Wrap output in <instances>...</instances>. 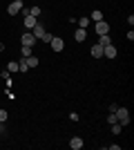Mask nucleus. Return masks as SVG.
<instances>
[{"mask_svg":"<svg viewBox=\"0 0 134 150\" xmlns=\"http://www.w3.org/2000/svg\"><path fill=\"white\" fill-rule=\"evenodd\" d=\"M0 52H5V45H2V43H0Z\"/></svg>","mask_w":134,"mask_h":150,"instance_id":"nucleus-24","label":"nucleus"},{"mask_svg":"<svg viewBox=\"0 0 134 150\" xmlns=\"http://www.w3.org/2000/svg\"><path fill=\"white\" fill-rule=\"evenodd\" d=\"M49 45H51V50H54V52H63L65 50V40H63V38H58V36L51 38Z\"/></svg>","mask_w":134,"mask_h":150,"instance_id":"nucleus-5","label":"nucleus"},{"mask_svg":"<svg viewBox=\"0 0 134 150\" xmlns=\"http://www.w3.org/2000/svg\"><path fill=\"white\" fill-rule=\"evenodd\" d=\"M7 119H9V112L5 108H0V123H7Z\"/></svg>","mask_w":134,"mask_h":150,"instance_id":"nucleus-16","label":"nucleus"},{"mask_svg":"<svg viewBox=\"0 0 134 150\" xmlns=\"http://www.w3.org/2000/svg\"><path fill=\"white\" fill-rule=\"evenodd\" d=\"M20 43L27 45V47H34V45H36V36H34L32 31H25V34H22V38H20Z\"/></svg>","mask_w":134,"mask_h":150,"instance_id":"nucleus-4","label":"nucleus"},{"mask_svg":"<svg viewBox=\"0 0 134 150\" xmlns=\"http://www.w3.org/2000/svg\"><path fill=\"white\" fill-rule=\"evenodd\" d=\"M103 56H107V58H116V47H114L112 43L105 45V47H103Z\"/></svg>","mask_w":134,"mask_h":150,"instance_id":"nucleus-6","label":"nucleus"},{"mask_svg":"<svg viewBox=\"0 0 134 150\" xmlns=\"http://www.w3.org/2000/svg\"><path fill=\"white\" fill-rule=\"evenodd\" d=\"M109 43H112V40H109V36H107V34L98 36V45H103V47H105V45H109Z\"/></svg>","mask_w":134,"mask_h":150,"instance_id":"nucleus-13","label":"nucleus"},{"mask_svg":"<svg viewBox=\"0 0 134 150\" xmlns=\"http://www.w3.org/2000/svg\"><path fill=\"white\" fill-rule=\"evenodd\" d=\"M76 23H78V27H81V29H87L92 20H89V18H76Z\"/></svg>","mask_w":134,"mask_h":150,"instance_id":"nucleus-12","label":"nucleus"},{"mask_svg":"<svg viewBox=\"0 0 134 150\" xmlns=\"http://www.w3.org/2000/svg\"><path fill=\"white\" fill-rule=\"evenodd\" d=\"M27 69H29L27 61H25V58H20V61H18V72H27Z\"/></svg>","mask_w":134,"mask_h":150,"instance_id":"nucleus-15","label":"nucleus"},{"mask_svg":"<svg viewBox=\"0 0 134 150\" xmlns=\"http://www.w3.org/2000/svg\"><path fill=\"white\" fill-rule=\"evenodd\" d=\"M114 114H116V119H119V123L121 125H130V112H128V108H116L114 110Z\"/></svg>","mask_w":134,"mask_h":150,"instance_id":"nucleus-1","label":"nucleus"},{"mask_svg":"<svg viewBox=\"0 0 134 150\" xmlns=\"http://www.w3.org/2000/svg\"><path fill=\"white\" fill-rule=\"evenodd\" d=\"M7 72H18V63H16V61H11L9 65H7Z\"/></svg>","mask_w":134,"mask_h":150,"instance_id":"nucleus-19","label":"nucleus"},{"mask_svg":"<svg viewBox=\"0 0 134 150\" xmlns=\"http://www.w3.org/2000/svg\"><path fill=\"white\" fill-rule=\"evenodd\" d=\"M25 61H27V65H29V69H34V67H38V58L34 56V54H32V56H27Z\"/></svg>","mask_w":134,"mask_h":150,"instance_id":"nucleus-11","label":"nucleus"},{"mask_svg":"<svg viewBox=\"0 0 134 150\" xmlns=\"http://www.w3.org/2000/svg\"><path fill=\"white\" fill-rule=\"evenodd\" d=\"M94 31L98 34V36H103V34H109V25L105 23V20H98V23H94Z\"/></svg>","mask_w":134,"mask_h":150,"instance_id":"nucleus-3","label":"nucleus"},{"mask_svg":"<svg viewBox=\"0 0 134 150\" xmlns=\"http://www.w3.org/2000/svg\"><path fill=\"white\" fill-rule=\"evenodd\" d=\"M36 23H38V20L34 18L32 13H29V16H25V27H27V29H32V27H34V25H36Z\"/></svg>","mask_w":134,"mask_h":150,"instance_id":"nucleus-10","label":"nucleus"},{"mask_svg":"<svg viewBox=\"0 0 134 150\" xmlns=\"http://www.w3.org/2000/svg\"><path fill=\"white\" fill-rule=\"evenodd\" d=\"M107 123H109V125H112V123H119V119H116V114H114V112H109V114H107Z\"/></svg>","mask_w":134,"mask_h":150,"instance_id":"nucleus-20","label":"nucleus"},{"mask_svg":"<svg viewBox=\"0 0 134 150\" xmlns=\"http://www.w3.org/2000/svg\"><path fill=\"white\" fill-rule=\"evenodd\" d=\"M85 38H87V29H81V27H78L76 34H74V40H76V43H83Z\"/></svg>","mask_w":134,"mask_h":150,"instance_id":"nucleus-8","label":"nucleus"},{"mask_svg":"<svg viewBox=\"0 0 134 150\" xmlns=\"http://www.w3.org/2000/svg\"><path fill=\"white\" fill-rule=\"evenodd\" d=\"M51 38H54V36H51V34H47V31H45V34H43V38H40V40H43V43H49Z\"/></svg>","mask_w":134,"mask_h":150,"instance_id":"nucleus-22","label":"nucleus"},{"mask_svg":"<svg viewBox=\"0 0 134 150\" xmlns=\"http://www.w3.org/2000/svg\"><path fill=\"white\" fill-rule=\"evenodd\" d=\"M121 130H123L121 123H112V134H121Z\"/></svg>","mask_w":134,"mask_h":150,"instance_id":"nucleus-18","label":"nucleus"},{"mask_svg":"<svg viewBox=\"0 0 134 150\" xmlns=\"http://www.w3.org/2000/svg\"><path fill=\"white\" fill-rule=\"evenodd\" d=\"M20 9H22V0H11V2H9V7H7L9 16H16V13H20Z\"/></svg>","mask_w":134,"mask_h":150,"instance_id":"nucleus-2","label":"nucleus"},{"mask_svg":"<svg viewBox=\"0 0 134 150\" xmlns=\"http://www.w3.org/2000/svg\"><path fill=\"white\" fill-rule=\"evenodd\" d=\"M32 56V47H27V45H22V58Z\"/></svg>","mask_w":134,"mask_h":150,"instance_id":"nucleus-21","label":"nucleus"},{"mask_svg":"<svg viewBox=\"0 0 134 150\" xmlns=\"http://www.w3.org/2000/svg\"><path fill=\"white\" fill-rule=\"evenodd\" d=\"M29 13H32L34 18H38V16H40V7H38V5H34L32 9H29Z\"/></svg>","mask_w":134,"mask_h":150,"instance_id":"nucleus-17","label":"nucleus"},{"mask_svg":"<svg viewBox=\"0 0 134 150\" xmlns=\"http://www.w3.org/2000/svg\"><path fill=\"white\" fill-rule=\"evenodd\" d=\"M83 146H85V144H83V139H81V137H72V139H69V148H72V150H81Z\"/></svg>","mask_w":134,"mask_h":150,"instance_id":"nucleus-7","label":"nucleus"},{"mask_svg":"<svg viewBox=\"0 0 134 150\" xmlns=\"http://www.w3.org/2000/svg\"><path fill=\"white\" fill-rule=\"evenodd\" d=\"M89 20H94V23H98V20H103V11H98V9H96V11L92 13V16H89Z\"/></svg>","mask_w":134,"mask_h":150,"instance_id":"nucleus-14","label":"nucleus"},{"mask_svg":"<svg viewBox=\"0 0 134 150\" xmlns=\"http://www.w3.org/2000/svg\"><path fill=\"white\" fill-rule=\"evenodd\" d=\"M92 56H94V58H101L103 56V45H98V43L92 45Z\"/></svg>","mask_w":134,"mask_h":150,"instance_id":"nucleus-9","label":"nucleus"},{"mask_svg":"<svg viewBox=\"0 0 134 150\" xmlns=\"http://www.w3.org/2000/svg\"><path fill=\"white\" fill-rule=\"evenodd\" d=\"M5 130H7V128H5V123H0V134H5Z\"/></svg>","mask_w":134,"mask_h":150,"instance_id":"nucleus-23","label":"nucleus"}]
</instances>
